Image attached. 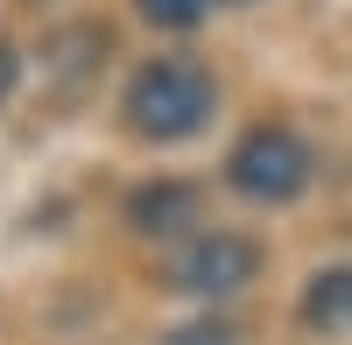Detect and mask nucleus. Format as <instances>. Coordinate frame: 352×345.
Returning a JSON list of instances; mask_svg holds the SVG:
<instances>
[{
    "label": "nucleus",
    "mask_w": 352,
    "mask_h": 345,
    "mask_svg": "<svg viewBox=\"0 0 352 345\" xmlns=\"http://www.w3.org/2000/svg\"><path fill=\"white\" fill-rule=\"evenodd\" d=\"M212 8H226V0H141V14H148L155 28H197Z\"/></svg>",
    "instance_id": "423d86ee"
},
{
    "label": "nucleus",
    "mask_w": 352,
    "mask_h": 345,
    "mask_svg": "<svg viewBox=\"0 0 352 345\" xmlns=\"http://www.w3.org/2000/svg\"><path fill=\"white\" fill-rule=\"evenodd\" d=\"M127 219H134V233H184V225H197V190L190 183H141L127 197Z\"/></svg>",
    "instance_id": "39448f33"
},
{
    "label": "nucleus",
    "mask_w": 352,
    "mask_h": 345,
    "mask_svg": "<svg viewBox=\"0 0 352 345\" xmlns=\"http://www.w3.org/2000/svg\"><path fill=\"white\" fill-rule=\"evenodd\" d=\"M212 106H219V85L204 64H190V56H155V64H141L127 78V127L141 141H155V148H176V141H190L212 127Z\"/></svg>",
    "instance_id": "f257e3e1"
},
{
    "label": "nucleus",
    "mask_w": 352,
    "mask_h": 345,
    "mask_svg": "<svg viewBox=\"0 0 352 345\" xmlns=\"http://www.w3.org/2000/svg\"><path fill=\"white\" fill-rule=\"evenodd\" d=\"M226 8H232V0H226Z\"/></svg>",
    "instance_id": "1a4fd4ad"
},
{
    "label": "nucleus",
    "mask_w": 352,
    "mask_h": 345,
    "mask_svg": "<svg viewBox=\"0 0 352 345\" xmlns=\"http://www.w3.org/2000/svg\"><path fill=\"white\" fill-rule=\"evenodd\" d=\"M14 78H21V49H14L8 36H0V99L14 92Z\"/></svg>",
    "instance_id": "6e6552de"
},
{
    "label": "nucleus",
    "mask_w": 352,
    "mask_h": 345,
    "mask_svg": "<svg viewBox=\"0 0 352 345\" xmlns=\"http://www.w3.org/2000/svg\"><path fill=\"white\" fill-rule=\"evenodd\" d=\"M317 177V155H310V141L296 127H282V120H261L247 127L240 141H232V155H226V183L254 197V205H289V197H303Z\"/></svg>",
    "instance_id": "f03ea898"
},
{
    "label": "nucleus",
    "mask_w": 352,
    "mask_h": 345,
    "mask_svg": "<svg viewBox=\"0 0 352 345\" xmlns=\"http://www.w3.org/2000/svg\"><path fill=\"white\" fill-rule=\"evenodd\" d=\"M162 345H232V324L226 318H190V324L162 331Z\"/></svg>",
    "instance_id": "0eeeda50"
},
{
    "label": "nucleus",
    "mask_w": 352,
    "mask_h": 345,
    "mask_svg": "<svg viewBox=\"0 0 352 345\" xmlns=\"http://www.w3.org/2000/svg\"><path fill=\"white\" fill-rule=\"evenodd\" d=\"M296 318L310 338H352V268H317L303 282Z\"/></svg>",
    "instance_id": "20e7f679"
},
{
    "label": "nucleus",
    "mask_w": 352,
    "mask_h": 345,
    "mask_svg": "<svg viewBox=\"0 0 352 345\" xmlns=\"http://www.w3.org/2000/svg\"><path fill=\"white\" fill-rule=\"evenodd\" d=\"M261 275V247L247 233H197L176 247V261H169V289H184V296H204V303H219V296H240L247 282Z\"/></svg>",
    "instance_id": "7ed1b4c3"
}]
</instances>
